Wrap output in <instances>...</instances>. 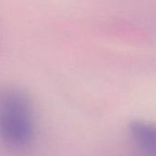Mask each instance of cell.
<instances>
[{
	"instance_id": "cell-1",
	"label": "cell",
	"mask_w": 156,
	"mask_h": 156,
	"mask_svg": "<svg viewBox=\"0 0 156 156\" xmlns=\"http://www.w3.org/2000/svg\"><path fill=\"white\" fill-rule=\"evenodd\" d=\"M36 132L35 110L28 94L12 86H0V141L13 150H22Z\"/></svg>"
},
{
	"instance_id": "cell-2",
	"label": "cell",
	"mask_w": 156,
	"mask_h": 156,
	"mask_svg": "<svg viewBox=\"0 0 156 156\" xmlns=\"http://www.w3.org/2000/svg\"><path fill=\"white\" fill-rule=\"evenodd\" d=\"M130 140L141 156H156V122L133 119L128 125Z\"/></svg>"
}]
</instances>
